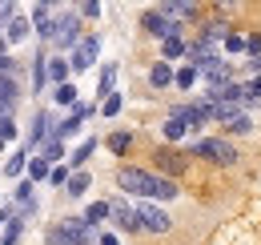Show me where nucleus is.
<instances>
[{
  "mask_svg": "<svg viewBox=\"0 0 261 245\" xmlns=\"http://www.w3.org/2000/svg\"><path fill=\"white\" fill-rule=\"evenodd\" d=\"M117 185H121L129 197H145V201H173V197H177V181H169L161 173L133 169V165H125V169L117 173Z\"/></svg>",
  "mask_w": 261,
  "mask_h": 245,
  "instance_id": "nucleus-1",
  "label": "nucleus"
},
{
  "mask_svg": "<svg viewBox=\"0 0 261 245\" xmlns=\"http://www.w3.org/2000/svg\"><path fill=\"white\" fill-rule=\"evenodd\" d=\"M48 245H93L97 241V233L85 225V217H61L53 229H48Z\"/></svg>",
  "mask_w": 261,
  "mask_h": 245,
  "instance_id": "nucleus-2",
  "label": "nucleus"
},
{
  "mask_svg": "<svg viewBox=\"0 0 261 245\" xmlns=\"http://www.w3.org/2000/svg\"><path fill=\"white\" fill-rule=\"evenodd\" d=\"M193 157H205V161H213V165H233L237 161V149L221 141V137H205V141H197L193 145Z\"/></svg>",
  "mask_w": 261,
  "mask_h": 245,
  "instance_id": "nucleus-3",
  "label": "nucleus"
},
{
  "mask_svg": "<svg viewBox=\"0 0 261 245\" xmlns=\"http://www.w3.org/2000/svg\"><path fill=\"white\" fill-rule=\"evenodd\" d=\"M100 57V36H85L76 48H72V61H68V72H85V68H93Z\"/></svg>",
  "mask_w": 261,
  "mask_h": 245,
  "instance_id": "nucleus-4",
  "label": "nucleus"
},
{
  "mask_svg": "<svg viewBox=\"0 0 261 245\" xmlns=\"http://www.w3.org/2000/svg\"><path fill=\"white\" fill-rule=\"evenodd\" d=\"M137 221H141V229H149V233H169V225H173V217L157 209L153 201H141L137 205Z\"/></svg>",
  "mask_w": 261,
  "mask_h": 245,
  "instance_id": "nucleus-5",
  "label": "nucleus"
},
{
  "mask_svg": "<svg viewBox=\"0 0 261 245\" xmlns=\"http://www.w3.org/2000/svg\"><path fill=\"white\" fill-rule=\"evenodd\" d=\"M109 217H113V225H117L121 233H137V229H141V221H137V205L125 201V197L109 201Z\"/></svg>",
  "mask_w": 261,
  "mask_h": 245,
  "instance_id": "nucleus-6",
  "label": "nucleus"
},
{
  "mask_svg": "<svg viewBox=\"0 0 261 245\" xmlns=\"http://www.w3.org/2000/svg\"><path fill=\"white\" fill-rule=\"evenodd\" d=\"M53 44H57V48L81 44V20H76V12H68V16L57 20V29H53Z\"/></svg>",
  "mask_w": 261,
  "mask_h": 245,
  "instance_id": "nucleus-7",
  "label": "nucleus"
},
{
  "mask_svg": "<svg viewBox=\"0 0 261 245\" xmlns=\"http://www.w3.org/2000/svg\"><path fill=\"white\" fill-rule=\"evenodd\" d=\"M141 24H145V32L149 36H161V40H169V36H181V29L165 16V12H145L141 16Z\"/></svg>",
  "mask_w": 261,
  "mask_h": 245,
  "instance_id": "nucleus-8",
  "label": "nucleus"
},
{
  "mask_svg": "<svg viewBox=\"0 0 261 245\" xmlns=\"http://www.w3.org/2000/svg\"><path fill=\"white\" fill-rule=\"evenodd\" d=\"M29 32H33L29 16H20V12H16V16H12L8 24H4V44H20V40H24Z\"/></svg>",
  "mask_w": 261,
  "mask_h": 245,
  "instance_id": "nucleus-9",
  "label": "nucleus"
},
{
  "mask_svg": "<svg viewBox=\"0 0 261 245\" xmlns=\"http://www.w3.org/2000/svg\"><path fill=\"white\" fill-rule=\"evenodd\" d=\"M33 29H36V36H44V40H53V29H57V20H53V12H48V4H36V8H33Z\"/></svg>",
  "mask_w": 261,
  "mask_h": 245,
  "instance_id": "nucleus-10",
  "label": "nucleus"
},
{
  "mask_svg": "<svg viewBox=\"0 0 261 245\" xmlns=\"http://www.w3.org/2000/svg\"><path fill=\"white\" fill-rule=\"evenodd\" d=\"M157 165H161L165 173H181V169H185V157L177 153V149H161V153H157Z\"/></svg>",
  "mask_w": 261,
  "mask_h": 245,
  "instance_id": "nucleus-11",
  "label": "nucleus"
},
{
  "mask_svg": "<svg viewBox=\"0 0 261 245\" xmlns=\"http://www.w3.org/2000/svg\"><path fill=\"white\" fill-rule=\"evenodd\" d=\"M89 185H93V177H89L85 169H76V173H68V185H65V193H68V197H81V193H85Z\"/></svg>",
  "mask_w": 261,
  "mask_h": 245,
  "instance_id": "nucleus-12",
  "label": "nucleus"
},
{
  "mask_svg": "<svg viewBox=\"0 0 261 245\" xmlns=\"http://www.w3.org/2000/svg\"><path fill=\"white\" fill-rule=\"evenodd\" d=\"M149 81H153V89H165V85H173V64L157 61L153 68H149Z\"/></svg>",
  "mask_w": 261,
  "mask_h": 245,
  "instance_id": "nucleus-13",
  "label": "nucleus"
},
{
  "mask_svg": "<svg viewBox=\"0 0 261 245\" xmlns=\"http://www.w3.org/2000/svg\"><path fill=\"white\" fill-rule=\"evenodd\" d=\"M44 77L61 89V85H68V64L65 61H44Z\"/></svg>",
  "mask_w": 261,
  "mask_h": 245,
  "instance_id": "nucleus-14",
  "label": "nucleus"
},
{
  "mask_svg": "<svg viewBox=\"0 0 261 245\" xmlns=\"http://www.w3.org/2000/svg\"><path fill=\"white\" fill-rule=\"evenodd\" d=\"M100 221H109V201H93V205L85 209V225H89V229H97Z\"/></svg>",
  "mask_w": 261,
  "mask_h": 245,
  "instance_id": "nucleus-15",
  "label": "nucleus"
},
{
  "mask_svg": "<svg viewBox=\"0 0 261 245\" xmlns=\"http://www.w3.org/2000/svg\"><path fill=\"white\" fill-rule=\"evenodd\" d=\"M161 53H165V64H169V61H177V57H185L189 44H185L181 36H169V40H161Z\"/></svg>",
  "mask_w": 261,
  "mask_h": 245,
  "instance_id": "nucleus-16",
  "label": "nucleus"
},
{
  "mask_svg": "<svg viewBox=\"0 0 261 245\" xmlns=\"http://www.w3.org/2000/svg\"><path fill=\"white\" fill-rule=\"evenodd\" d=\"M20 96V81L16 77H0V105H16Z\"/></svg>",
  "mask_w": 261,
  "mask_h": 245,
  "instance_id": "nucleus-17",
  "label": "nucleus"
},
{
  "mask_svg": "<svg viewBox=\"0 0 261 245\" xmlns=\"http://www.w3.org/2000/svg\"><path fill=\"white\" fill-rule=\"evenodd\" d=\"M93 149H97V137H85V141H81V145H76V149L68 153V161H72V165L81 169V165H85V161L93 157Z\"/></svg>",
  "mask_w": 261,
  "mask_h": 245,
  "instance_id": "nucleus-18",
  "label": "nucleus"
},
{
  "mask_svg": "<svg viewBox=\"0 0 261 245\" xmlns=\"http://www.w3.org/2000/svg\"><path fill=\"white\" fill-rule=\"evenodd\" d=\"M113 85H117V64H105L100 85H97V96H100V101H109V96H113Z\"/></svg>",
  "mask_w": 261,
  "mask_h": 245,
  "instance_id": "nucleus-19",
  "label": "nucleus"
},
{
  "mask_svg": "<svg viewBox=\"0 0 261 245\" xmlns=\"http://www.w3.org/2000/svg\"><path fill=\"white\" fill-rule=\"evenodd\" d=\"M197 77H201V72H197L193 64H185V68H177V72H173V81H177L181 89H193V85H197Z\"/></svg>",
  "mask_w": 261,
  "mask_h": 245,
  "instance_id": "nucleus-20",
  "label": "nucleus"
},
{
  "mask_svg": "<svg viewBox=\"0 0 261 245\" xmlns=\"http://www.w3.org/2000/svg\"><path fill=\"white\" fill-rule=\"evenodd\" d=\"M44 161H48V165H57V161H61V157H65V145H61V141H53V137H44Z\"/></svg>",
  "mask_w": 261,
  "mask_h": 245,
  "instance_id": "nucleus-21",
  "label": "nucleus"
},
{
  "mask_svg": "<svg viewBox=\"0 0 261 245\" xmlns=\"http://www.w3.org/2000/svg\"><path fill=\"white\" fill-rule=\"evenodd\" d=\"M225 129L229 133H253V117L249 113H237L233 121H225Z\"/></svg>",
  "mask_w": 261,
  "mask_h": 245,
  "instance_id": "nucleus-22",
  "label": "nucleus"
},
{
  "mask_svg": "<svg viewBox=\"0 0 261 245\" xmlns=\"http://www.w3.org/2000/svg\"><path fill=\"white\" fill-rule=\"evenodd\" d=\"M24 169H29V153H16L8 165H4V177H20Z\"/></svg>",
  "mask_w": 261,
  "mask_h": 245,
  "instance_id": "nucleus-23",
  "label": "nucleus"
},
{
  "mask_svg": "<svg viewBox=\"0 0 261 245\" xmlns=\"http://www.w3.org/2000/svg\"><path fill=\"white\" fill-rule=\"evenodd\" d=\"M241 101H249V105H261V77H253L249 85H241Z\"/></svg>",
  "mask_w": 261,
  "mask_h": 245,
  "instance_id": "nucleus-24",
  "label": "nucleus"
},
{
  "mask_svg": "<svg viewBox=\"0 0 261 245\" xmlns=\"http://www.w3.org/2000/svg\"><path fill=\"white\" fill-rule=\"evenodd\" d=\"M161 133H165V141H181V137H185L189 129H185V125H181V121H173V117H169V121L161 125Z\"/></svg>",
  "mask_w": 261,
  "mask_h": 245,
  "instance_id": "nucleus-25",
  "label": "nucleus"
},
{
  "mask_svg": "<svg viewBox=\"0 0 261 245\" xmlns=\"http://www.w3.org/2000/svg\"><path fill=\"white\" fill-rule=\"evenodd\" d=\"M48 173H53V165H48L44 157H33V161H29V177H33V181H40V177H48Z\"/></svg>",
  "mask_w": 261,
  "mask_h": 245,
  "instance_id": "nucleus-26",
  "label": "nucleus"
},
{
  "mask_svg": "<svg viewBox=\"0 0 261 245\" xmlns=\"http://www.w3.org/2000/svg\"><path fill=\"white\" fill-rule=\"evenodd\" d=\"M44 125H53V121H48V113H36L33 129H29V137H33V145H40V141H44Z\"/></svg>",
  "mask_w": 261,
  "mask_h": 245,
  "instance_id": "nucleus-27",
  "label": "nucleus"
},
{
  "mask_svg": "<svg viewBox=\"0 0 261 245\" xmlns=\"http://www.w3.org/2000/svg\"><path fill=\"white\" fill-rule=\"evenodd\" d=\"M44 81H48V77H44V57L36 53V57H33V89L40 92V89H44Z\"/></svg>",
  "mask_w": 261,
  "mask_h": 245,
  "instance_id": "nucleus-28",
  "label": "nucleus"
},
{
  "mask_svg": "<svg viewBox=\"0 0 261 245\" xmlns=\"http://www.w3.org/2000/svg\"><path fill=\"white\" fill-rule=\"evenodd\" d=\"M53 96H57V105H76V85L68 81V85H61V89L53 92Z\"/></svg>",
  "mask_w": 261,
  "mask_h": 245,
  "instance_id": "nucleus-29",
  "label": "nucleus"
},
{
  "mask_svg": "<svg viewBox=\"0 0 261 245\" xmlns=\"http://www.w3.org/2000/svg\"><path fill=\"white\" fill-rule=\"evenodd\" d=\"M129 145H133L129 133H113V137H109V149H113V153H129Z\"/></svg>",
  "mask_w": 261,
  "mask_h": 245,
  "instance_id": "nucleus-30",
  "label": "nucleus"
},
{
  "mask_svg": "<svg viewBox=\"0 0 261 245\" xmlns=\"http://www.w3.org/2000/svg\"><path fill=\"white\" fill-rule=\"evenodd\" d=\"M20 233H24V221H20V217L8 221V229H4V245H16V241H20Z\"/></svg>",
  "mask_w": 261,
  "mask_h": 245,
  "instance_id": "nucleus-31",
  "label": "nucleus"
},
{
  "mask_svg": "<svg viewBox=\"0 0 261 245\" xmlns=\"http://www.w3.org/2000/svg\"><path fill=\"white\" fill-rule=\"evenodd\" d=\"M121 105H125V101H121V92H113L109 101H100V113H105V117H117V113H121Z\"/></svg>",
  "mask_w": 261,
  "mask_h": 245,
  "instance_id": "nucleus-32",
  "label": "nucleus"
},
{
  "mask_svg": "<svg viewBox=\"0 0 261 245\" xmlns=\"http://www.w3.org/2000/svg\"><path fill=\"white\" fill-rule=\"evenodd\" d=\"M225 48H229V53H245V36L229 32V36H225Z\"/></svg>",
  "mask_w": 261,
  "mask_h": 245,
  "instance_id": "nucleus-33",
  "label": "nucleus"
},
{
  "mask_svg": "<svg viewBox=\"0 0 261 245\" xmlns=\"http://www.w3.org/2000/svg\"><path fill=\"white\" fill-rule=\"evenodd\" d=\"M48 181H53V185H68V169H65V165H53Z\"/></svg>",
  "mask_w": 261,
  "mask_h": 245,
  "instance_id": "nucleus-34",
  "label": "nucleus"
},
{
  "mask_svg": "<svg viewBox=\"0 0 261 245\" xmlns=\"http://www.w3.org/2000/svg\"><path fill=\"white\" fill-rule=\"evenodd\" d=\"M0 141H4V145L16 141V121H4V125H0Z\"/></svg>",
  "mask_w": 261,
  "mask_h": 245,
  "instance_id": "nucleus-35",
  "label": "nucleus"
},
{
  "mask_svg": "<svg viewBox=\"0 0 261 245\" xmlns=\"http://www.w3.org/2000/svg\"><path fill=\"white\" fill-rule=\"evenodd\" d=\"M245 53H253V57H261V32H253V36H245Z\"/></svg>",
  "mask_w": 261,
  "mask_h": 245,
  "instance_id": "nucleus-36",
  "label": "nucleus"
},
{
  "mask_svg": "<svg viewBox=\"0 0 261 245\" xmlns=\"http://www.w3.org/2000/svg\"><path fill=\"white\" fill-rule=\"evenodd\" d=\"M29 197H33V181H20V185H16V201L29 205Z\"/></svg>",
  "mask_w": 261,
  "mask_h": 245,
  "instance_id": "nucleus-37",
  "label": "nucleus"
},
{
  "mask_svg": "<svg viewBox=\"0 0 261 245\" xmlns=\"http://www.w3.org/2000/svg\"><path fill=\"white\" fill-rule=\"evenodd\" d=\"M0 77H16V61H8V57H0Z\"/></svg>",
  "mask_w": 261,
  "mask_h": 245,
  "instance_id": "nucleus-38",
  "label": "nucleus"
},
{
  "mask_svg": "<svg viewBox=\"0 0 261 245\" xmlns=\"http://www.w3.org/2000/svg\"><path fill=\"white\" fill-rule=\"evenodd\" d=\"M12 109H16V105H0V125L12 121Z\"/></svg>",
  "mask_w": 261,
  "mask_h": 245,
  "instance_id": "nucleus-39",
  "label": "nucleus"
},
{
  "mask_svg": "<svg viewBox=\"0 0 261 245\" xmlns=\"http://www.w3.org/2000/svg\"><path fill=\"white\" fill-rule=\"evenodd\" d=\"M249 68H253V72H261V57H253V61H249Z\"/></svg>",
  "mask_w": 261,
  "mask_h": 245,
  "instance_id": "nucleus-40",
  "label": "nucleus"
},
{
  "mask_svg": "<svg viewBox=\"0 0 261 245\" xmlns=\"http://www.w3.org/2000/svg\"><path fill=\"white\" fill-rule=\"evenodd\" d=\"M4 221H12V213H8V209H0V225H4Z\"/></svg>",
  "mask_w": 261,
  "mask_h": 245,
  "instance_id": "nucleus-41",
  "label": "nucleus"
},
{
  "mask_svg": "<svg viewBox=\"0 0 261 245\" xmlns=\"http://www.w3.org/2000/svg\"><path fill=\"white\" fill-rule=\"evenodd\" d=\"M0 57H4V36H0Z\"/></svg>",
  "mask_w": 261,
  "mask_h": 245,
  "instance_id": "nucleus-42",
  "label": "nucleus"
},
{
  "mask_svg": "<svg viewBox=\"0 0 261 245\" xmlns=\"http://www.w3.org/2000/svg\"><path fill=\"white\" fill-rule=\"evenodd\" d=\"M0 149H4V141H0Z\"/></svg>",
  "mask_w": 261,
  "mask_h": 245,
  "instance_id": "nucleus-43",
  "label": "nucleus"
}]
</instances>
